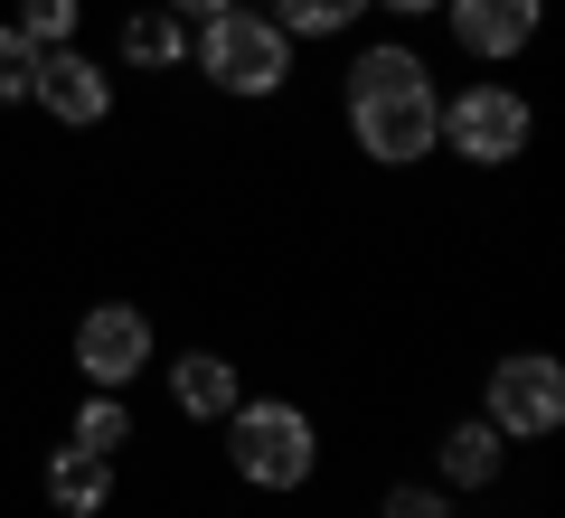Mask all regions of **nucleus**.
<instances>
[{
  "instance_id": "obj_17",
  "label": "nucleus",
  "mask_w": 565,
  "mask_h": 518,
  "mask_svg": "<svg viewBox=\"0 0 565 518\" xmlns=\"http://www.w3.org/2000/svg\"><path fill=\"white\" fill-rule=\"evenodd\" d=\"M29 66H39V47L20 29H0V104H29Z\"/></svg>"
},
{
  "instance_id": "obj_4",
  "label": "nucleus",
  "mask_w": 565,
  "mask_h": 518,
  "mask_svg": "<svg viewBox=\"0 0 565 518\" xmlns=\"http://www.w3.org/2000/svg\"><path fill=\"white\" fill-rule=\"evenodd\" d=\"M527 133H537V114H527V95L519 85H462V95H444V151L452 160H471V170H509V160L527 151Z\"/></svg>"
},
{
  "instance_id": "obj_12",
  "label": "nucleus",
  "mask_w": 565,
  "mask_h": 518,
  "mask_svg": "<svg viewBox=\"0 0 565 518\" xmlns=\"http://www.w3.org/2000/svg\"><path fill=\"white\" fill-rule=\"evenodd\" d=\"M122 66H141V76L189 66V20H170L161 0H151V10H132V20H122Z\"/></svg>"
},
{
  "instance_id": "obj_19",
  "label": "nucleus",
  "mask_w": 565,
  "mask_h": 518,
  "mask_svg": "<svg viewBox=\"0 0 565 518\" xmlns=\"http://www.w3.org/2000/svg\"><path fill=\"white\" fill-rule=\"evenodd\" d=\"M367 10H396V20H434L444 0H367Z\"/></svg>"
},
{
  "instance_id": "obj_6",
  "label": "nucleus",
  "mask_w": 565,
  "mask_h": 518,
  "mask_svg": "<svg viewBox=\"0 0 565 518\" xmlns=\"http://www.w3.org/2000/svg\"><path fill=\"white\" fill-rule=\"evenodd\" d=\"M66 359H76L85 387H132L141 368H151V311L141 302H85V320L66 330Z\"/></svg>"
},
{
  "instance_id": "obj_1",
  "label": "nucleus",
  "mask_w": 565,
  "mask_h": 518,
  "mask_svg": "<svg viewBox=\"0 0 565 518\" xmlns=\"http://www.w3.org/2000/svg\"><path fill=\"white\" fill-rule=\"evenodd\" d=\"M349 133H359V151L377 160V170L424 160V151H434V133H444L434 66H424L415 47H396V39L359 47V66H349Z\"/></svg>"
},
{
  "instance_id": "obj_5",
  "label": "nucleus",
  "mask_w": 565,
  "mask_h": 518,
  "mask_svg": "<svg viewBox=\"0 0 565 518\" xmlns=\"http://www.w3.org/2000/svg\"><path fill=\"white\" fill-rule=\"evenodd\" d=\"M481 415L500 424L509 443L556 434V424H565V368L546 359V349H509V359L490 368V387H481Z\"/></svg>"
},
{
  "instance_id": "obj_2",
  "label": "nucleus",
  "mask_w": 565,
  "mask_h": 518,
  "mask_svg": "<svg viewBox=\"0 0 565 518\" xmlns=\"http://www.w3.org/2000/svg\"><path fill=\"white\" fill-rule=\"evenodd\" d=\"M189 66H199L217 95L264 104V95H282V85H292V39L264 20L255 0H236V10H217V20L189 29Z\"/></svg>"
},
{
  "instance_id": "obj_9",
  "label": "nucleus",
  "mask_w": 565,
  "mask_h": 518,
  "mask_svg": "<svg viewBox=\"0 0 565 518\" xmlns=\"http://www.w3.org/2000/svg\"><path fill=\"white\" fill-rule=\"evenodd\" d=\"M434 472H444V490H490V480L509 472V434H500L490 415L452 424V434L434 443Z\"/></svg>"
},
{
  "instance_id": "obj_16",
  "label": "nucleus",
  "mask_w": 565,
  "mask_h": 518,
  "mask_svg": "<svg viewBox=\"0 0 565 518\" xmlns=\"http://www.w3.org/2000/svg\"><path fill=\"white\" fill-rule=\"evenodd\" d=\"M377 518H452V499L434 490V480H396V490L377 499Z\"/></svg>"
},
{
  "instance_id": "obj_14",
  "label": "nucleus",
  "mask_w": 565,
  "mask_h": 518,
  "mask_svg": "<svg viewBox=\"0 0 565 518\" xmlns=\"http://www.w3.org/2000/svg\"><path fill=\"white\" fill-rule=\"evenodd\" d=\"M367 0H274L264 20L282 29V39H340V29H359Z\"/></svg>"
},
{
  "instance_id": "obj_11",
  "label": "nucleus",
  "mask_w": 565,
  "mask_h": 518,
  "mask_svg": "<svg viewBox=\"0 0 565 518\" xmlns=\"http://www.w3.org/2000/svg\"><path fill=\"white\" fill-rule=\"evenodd\" d=\"M47 499H57L66 518H95L104 499H114V462H104V453H76V443H57V453H47Z\"/></svg>"
},
{
  "instance_id": "obj_8",
  "label": "nucleus",
  "mask_w": 565,
  "mask_h": 518,
  "mask_svg": "<svg viewBox=\"0 0 565 518\" xmlns=\"http://www.w3.org/2000/svg\"><path fill=\"white\" fill-rule=\"evenodd\" d=\"M444 20H452V47H462V57L509 66L527 39H537L546 0H444Z\"/></svg>"
},
{
  "instance_id": "obj_13",
  "label": "nucleus",
  "mask_w": 565,
  "mask_h": 518,
  "mask_svg": "<svg viewBox=\"0 0 565 518\" xmlns=\"http://www.w3.org/2000/svg\"><path fill=\"white\" fill-rule=\"evenodd\" d=\"M66 443H76V453H104V462H122V453H132V405H122L114 387H95V397H85L76 415H66Z\"/></svg>"
},
{
  "instance_id": "obj_7",
  "label": "nucleus",
  "mask_w": 565,
  "mask_h": 518,
  "mask_svg": "<svg viewBox=\"0 0 565 518\" xmlns=\"http://www.w3.org/2000/svg\"><path fill=\"white\" fill-rule=\"evenodd\" d=\"M29 104L57 114L66 133H104V123H114V76H104L76 39H66V47H39V66H29Z\"/></svg>"
},
{
  "instance_id": "obj_15",
  "label": "nucleus",
  "mask_w": 565,
  "mask_h": 518,
  "mask_svg": "<svg viewBox=\"0 0 565 518\" xmlns=\"http://www.w3.org/2000/svg\"><path fill=\"white\" fill-rule=\"evenodd\" d=\"M76 10H85V0H20V20H10V29H20L29 47H66V39H76Z\"/></svg>"
},
{
  "instance_id": "obj_10",
  "label": "nucleus",
  "mask_w": 565,
  "mask_h": 518,
  "mask_svg": "<svg viewBox=\"0 0 565 518\" xmlns=\"http://www.w3.org/2000/svg\"><path fill=\"white\" fill-rule=\"evenodd\" d=\"M236 397H245L236 359H217V349H189V359L170 368V405H180L189 424H226V415H236Z\"/></svg>"
},
{
  "instance_id": "obj_3",
  "label": "nucleus",
  "mask_w": 565,
  "mask_h": 518,
  "mask_svg": "<svg viewBox=\"0 0 565 518\" xmlns=\"http://www.w3.org/2000/svg\"><path fill=\"white\" fill-rule=\"evenodd\" d=\"M226 462H236L245 490H302V480L321 472V424H311L302 405H282V397H236V415H226Z\"/></svg>"
},
{
  "instance_id": "obj_18",
  "label": "nucleus",
  "mask_w": 565,
  "mask_h": 518,
  "mask_svg": "<svg viewBox=\"0 0 565 518\" xmlns=\"http://www.w3.org/2000/svg\"><path fill=\"white\" fill-rule=\"evenodd\" d=\"M161 10H170V20H189V29H199V20H217V10H236V0H161Z\"/></svg>"
}]
</instances>
